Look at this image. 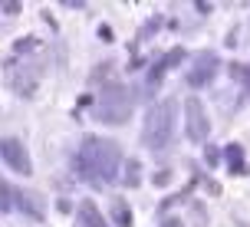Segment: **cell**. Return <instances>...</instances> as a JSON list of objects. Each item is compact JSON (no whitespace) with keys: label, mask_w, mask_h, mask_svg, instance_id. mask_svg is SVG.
Masks as SVG:
<instances>
[{"label":"cell","mask_w":250,"mask_h":227,"mask_svg":"<svg viewBox=\"0 0 250 227\" xmlns=\"http://www.w3.org/2000/svg\"><path fill=\"white\" fill-rule=\"evenodd\" d=\"M185 115H188V139L191 142H208V132H211V122H208V112L198 99L185 102Z\"/></svg>","instance_id":"obj_5"},{"label":"cell","mask_w":250,"mask_h":227,"mask_svg":"<svg viewBox=\"0 0 250 227\" xmlns=\"http://www.w3.org/2000/svg\"><path fill=\"white\" fill-rule=\"evenodd\" d=\"M175 119H178V102L175 99H162L155 102L145 112V125H142V142L148 148H165L171 142L175 132Z\"/></svg>","instance_id":"obj_2"},{"label":"cell","mask_w":250,"mask_h":227,"mask_svg":"<svg viewBox=\"0 0 250 227\" xmlns=\"http://www.w3.org/2000/svg\"><path fill=\"white\" fill-rule=\"evenodd\" d=\"M13 201L20 204V211L30 214V217H43L46 214V204H43V198H40V191L20 188V191H13Z\"/></svg>","instance_id":"obj_7"},{"label":"cell","mask_w":250,"mask_h":227,"mask_svg":"<svg viewBox=\"0 0 250 227\" xmlns=\"http://www.w3.org/2000/svg\"><path fill=\"white\" fill-rule=\"evenodd\" d=\"M217 162H221V158H217V148H211L208 151V165H217Z\"/></svg>","instance_id":"obj_13"},{"label":"cell","mask_w":250,"mask_h":227,"mask_svg":"<svg viewBox=\"0 0 250 227\" xmlns=\"http://www.w3.org/2000/svg\"><path fill=\"white\" fill-rule=\"evenodd\" d=\"M122 148L109 139H86L83 142V148L76 155V165H79V171L86 181L92 185H112L115 175H119V168H122Z\"/></svg>","instance_id":"obj_1"},{"label":"cell","mask_w":250,"mask_h":227,"mask_svg":"<svg viewBox=\"0 0 250 227\" xmlns=\"http://www.w3.org/2000/svg\"><path fill=\"white\" fill-rule=\"evenodd\" d=\"M128 115H132V92L122 83H109L96 102V119L105 125H122L128 122Z\"/></svg>","instance_id":"obj_3"},{"label":"cell","mask_w":250,"mask_h":227,"mask_svg":"<svg viewBox=\"0 0 250 227\" xmlns=\"http://www.w3.org/2000/svg\"><path fill=\"white\" fill-rule=\"evenodd\" d=\"M0 158L10 165L17 175H30V171H33L30 155H26V148H23L20 139H0Z\"/></svg>","instance_id":"obj_4"},{"label":"cell","mask_w":250,"mask_h":227,"mask_svg":"<svg viewBox=\"0 0 250 227\" xmlns=\"http://www.w3.org/2000/svg\"><path fill=\"white\" fill-rule=\"evenodd\" d=\"M165 227H181V221H178V217L175 221H165Z\"/></svg>","instance_id":"obj_14"},{"label":"cell","mask_w":250,"mask_h":227,"mask_svg":"<svg viewBox=\"0 0 250 227\" xmlns=\"http://www.w3.org/2000/svg\"><path fill=\"white\" fill-rule=\"evenodd\" d=\"M125 181H128V185H138V162H128V168H125Z\"/></svg>","instance_id":"obj_12"},{"label":"cell","mask_w":250,"mask_h":227,"mask_svg":"<svg viewBox=\"0 0 250 227\" xmlns=\"http://www.w3.org/2000/svg\"><path fill=\"white\" fill-rule=\"evenodd\" d=\"M181 53H185V50H171V53H168V56L162 60V63H158L155 69H151V76H148V86H151V89H155L158 83H162V76H165V69H168V66H175L178 60H181Z\"/></svg>","instance_id":"obj_9"},{"label":"cell","mask_w":250,"mask_h":227,"mask_svg":"<svg viewBox=\"0 0 250 227\" xmlns=\"http://www.w3.org/2000/svg\"><path fill=\"white\" fill-rule=\"evenodd\" d=\"M10 204H13V191H10V185L0 178V214H3V211H10Z\"/></svg>","instance_id":"obj_10"},{"label":"cell","mask_w":250,"mask_h":227,"mask_svg":"<svg viewBox=\"0 0 250 227\" xmlns=\"http://www.w3.org/2000/svg\"><path fill=\"white\" fill-rule=\"evenodd\" d=\"M79 221H83V227H109L105 221H102V211L92 201H83V204H79Z\"/></svg>","instance_id":"obj_8"},{"label":"cell","mask_w":250,"mask_h":227,"mask_svg":"<svg viewBox=\"0 0 250 227\" xmlns=\"http://www.w3.org/2000/svg\"><path fill=\"white\" fill-rule=\"evenodd\" d=\"M214 73H217V56L214 53H201L194 69H191V76H188V83L191 86H208L214 79Z\"/></svg>","instance_id":"obj_6"},{"label":"cell","mask_w":250,"mask_h":227,"mask_svg":"<svg viewBox=\"0 0 250 227\" xmlns=\"http://www.w3.org/2000/svg\"><path fill=\"white\" fill-rule=\"evenodd\" d=\"M115 221H119L122 227L132 224V214H128V204H125V201H115Z\"/></svg>","instance_id":"obj_11"}]
</instances>
